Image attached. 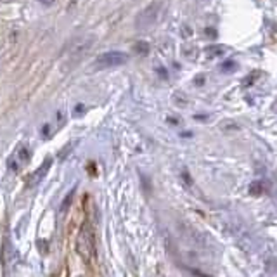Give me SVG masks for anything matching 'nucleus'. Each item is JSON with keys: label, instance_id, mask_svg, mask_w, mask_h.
<instances>
[{"label": "nucleus", "instance_id": "4", "mask_svg": "<svg viewBox=\"0 0 277 277\" xmlns=\"http://www.w3.org/2000/svg\"><path fill=\"white\" fill-rule=\"evenodd\" d=\"M28 159H30V151L26 149L25 146H19L18 151L13 154V159L9 161V168L13 171H18L25 163H28Z\"/></svg>", "mask_w": 277, "mask_h": 277}, {"label": "nucleus", "instance_id": "6", "mask_svg": "<svg viewBox=\"0 0 277 277\" xmlns=\"http://www.w3.org/2000/svg\"><path fill=\"white\" fill-rule=\"evenodd\" d=\"M42 2H44V4H50L52 0H42Z\"/></svg>", "mask_w": 277, "mask_h": 277}, {"label": "nucleus", "instance_id": "5", "mask_svg": "<svg viewBox=\"0 0 277 277\" xmlns=\"http://www.w3.org/2000/svg\"><path fill=\"white\" fill-rule=\"evenodd\" d=\"M50 165H52V161H50V159H45V161L42 163V165L38 166V168L35 170L28 178H26V184H28L30 187H33V186L40 184V182L44 180V177L47 175V171H49Z\"/></svg>", "mask_w": 277, "mask_h": 277}, {"label": "nucleus", "instance_id": "3", "mask_svg": "<svg viewBox=\"0 0 277 277\" xmlns=\"http://www.w3.org/2000/svg\"><path fill=\"white\" fill-rule=\"evenodd\" d=\"M94 234L90 231V227H83L78 234L76 239V251L80 253V256H83L85 260H90V256L94 255Z\"/></svg>", "mask_w": 277, "mask_h": 277}, {"label": "nucleus", "instance_id": "1", "mask_svg": "<svg viewBox=\"0 0 277 277\" xmlns=\"http://www.w3.org/2000/svg\"><path fill=\"white\" fill-rule=\"evenodd\" d=\"M161 9H163L161 0H153L149 6L144 7V9L137 14V18H135V28L140 30V31L149 30L151 26L156 25V21L159 19Z\"/></svg>", "mask_w": 277, "mask_h": 277}, {"label": "nucleus", "instance_id": "2", "mask_svg": "<svg viewBox=\"0 0 277 277\" xmlns=\"http://www.w3.org/2000/svg\"><path fill=\"white\" fill-rule=\"evenodd\" d=\"M128 61V56L122 50H109L104 52L101 56H97L96 62H94V68L96 69H108V68H116V66H122Z\"/></svg>", "mask_w": 277, "mask_h": 277}]
</instances>
